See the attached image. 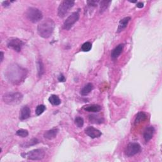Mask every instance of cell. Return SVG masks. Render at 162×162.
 Segmentation results:
<instances>
[{"mask_svg": "<svg viewBox=\"0 0 162 162\" xmlns=\"http://www.w3.org/2000/svg\"><path fill=\"white\" fill-rule=\"evenodd\" d=\"M30 109L28 107H27V106L23 107L20 110V119L21 120H26L30 117Z\"/></svg>", "mask_w": 162, "mask_h": 162, "instance_id": "13", "label": "cell"}, {"mask_svg": "<svg viewBox=\"0 0 162 162\" xmlns=\"http://www.w3.org/2000/svg\"><path fill=\"white\" fill-rule=\"evenodd\" d=\"M75 124L79 128L83 127L84 126V119L80 117H76L75 119Z\"/></svg>", "mask_w": 162, "mask_h": 162, "instance_id": "26", "label": "cell"}, {"mask_svg": "<svg viewBox=\"0 0 162 162\" xmlns=\"http://www.w3.org/2000/svg\"><path fill=\"white\" fill-rule=\"evenodd\" d=\"M92 48V44L90 42H86L82 45L81 49L84 52H88Z\"/></svg>", "mask_w": 162, "mask_h": 162, "instance_id": "23", "label": "cell"}, {"mask_svg": "<svg viewBox=\"0 0 162 162\" xmlns=\"http://www.w3.org/2000/svg\"><path fill=\"white\" fill-rule=\"evenodd\" d=\"M111 1H101L100 2V12L103 13L108 8L110 4L111 3Z\"/></svg>", "mask_w": 162, "mask_h": 162, "instance_id": "22", "label": "cell"}, {"mask_svg": "<svg viewBox=\"0 0 162 162\" xmlns=\"http://www.w3.org/2000/svg\"><path fill=\"white\" fill-rule=\"evenodd\" d=\"M147 115L144 112H139L138 114H137L136 117V119L134 120V125H138L139 123L142 122V121H144L146 119Z\"/></svg>", "mask_w": 162, "mask_h": 162, "instance_id": "19", "label": "cell"}, {"mask_svg": "<svg viewBox=\"0 0 162 162\" xmlns=\"http://www.w3.org/2000/svg\"><path fill=\"white\" fill-rule=\"evenodd\" d=\"M79 18V11H75L68 17L64 23V29L65 30H69L72 28L73 25L76 23Z\"/></svg>", "mask_w": 162, "mask_h": 162, "instance_id": "7", "label": "cell"}, {"mask_svg": "<svg viewBox=\"0 0 162 162\" xmlns=\"http://www.w3.org/2000/svg\"><path fill=\"white\" fill-rule=\"evenodd\" d=\"M0 57H1V60H0V61H1V63H2L3 60V58H4V53H3V52L1 51V53H0Z\"/></svg>", "mask_w": 162, "mask_h": 162, "instance_id": "32", "label": "cell"}, {"mask_svg": "<svg viewBox=\"0 0 162 162\" xmlns=\"http://www.w3.org/2000/svg\"><path fill=\"white\" fill-rule=\"evenodd\" d=\"M16 134L18 136L22 137V138H26V137L28 136L29 132H28L27 130L21 129H19V130H17V132H16Z\"/></svg>", "mask_w": 162, "mask_h": 162, "instance_id": "24", "label": "cell"}, {"mask_svg": "<svg viewBox=\"0 0 162 162\" xmlns=\"http://www.w3.org/2000/svg\"><path fill=\"white\" fill-rule=\"evenodd\" d=\"M59 129L58 128H53L50 130H48L45 134H44V137L45 138L51 140L54 138H55L57 137V134H58Z\"/></svg>", "mask_w": 162, "mask_h": 162, "instance_id": "12", "label": "cell"}, {"mask_svg": "<svg viewBox=\"0 0 162 162\" xmlns=\"http://www.w3.org/2000/svg\"><path fill=\"white\" fill-rule=\"evenodd\" d=\"M23 158H27L31 160H40L45 158V152L42 149H36L29 151L27 153L22 154Z\"/></svg>", "mask_w": 162, "mask_h": 162, "instance_id": "6", "label": "cell"}, {"mask_svg": "<svg viewBox=\"0 0 162 162\" xmlns=\"http://www.w3.org/2000/svg\"><path fill=\"white\" fill-rule=\"evenodd\" d=\"M85 133L92 139L98 138L102 135V133L100 130H99L98 129L91 126L87 127L85 129Z\"/></svg>", "mask_w": 162, "mask_h": 162, "instance_id": "10", "label": "cell"}, {"mask_svg": "<svg viewBox=\"0 0 162 162\" xmlns=\"http://www.w3.org/2000/svg\"><path fill=\"white\" fill-rule=\"evenodd\" d=\"M38 143H39V140L38 139H36V138H33V139H30L29 141L24 142L23 144H22L21 146L23 148H29L30 146H34V145H36L37 144H38Z\"/></svg>", "mask_w": 162, "mask_h": 162, "instance_id": "21", "label": "cell"}, {"mask_svg": "<svg viewBox=\"0 0 162 162\" xmlns=\"http://www.w3.org/2000/svg\"><path fill=\"white\" fill-rule=\"evenodd\" d=\"M75 2L71 0H65L62 2L58 8V15L60 18H64L68 12L73 7Z\"/></svg>", "mask_w": 162, "mask_h": 162, "instance_id": "5", "label": "cell"}, {"mask_svg": "<svg viewBox=\"0 0 162 162\" xmlns=\"http://www.w3.org/2000/svg\"><path fill=\"white\" fill-rule=\"evenodd\" d=\"M23 95L20 92H8L4 95L3 100L8 105H16L22 102Z\"/></svg>", "mask_w": 162, "mask_h": 162, "instance_id": "3", "label": "cell"}, {"mask_svg": "<svg viewBox=\"0 0 162 162\" xmlns=\"http://www.w3.org/2000/svg\"><path fill=\"white\" fill-rule=\"evenodd\" d=\"M26 16L27 19L33 23H37L41 21L43 17L41 11L36 8H28L26 13Z\"/></svg>", "mask_w": 162, "mask_h": 162, "instance_id": "4", "label": "cell"}, {"mask_svg": "<svg viewBox=\"0 0 162 162\" xmlns=\"http://www.w3.org/2000/svg\"><path fill=\"white\" fill-rule=\"evenodd\" d=\"M93 85L91 83H88L87 84L84 88L81 89L80 91V95L82 96H86L92 91L93 89Z\"/></svg>", "mask_w": 162, "mask_h": 162, "instance_id": "18", "label": "cell"}, {"mask_svg": "<svg viewBox=\"0 0 162 162\" xmlns=\"http://www.w3.org/2000/svg\"><path fill=\"white\" fill-rule=\"evenodd\" d=\"M48 100L52 105L53 106H58L61 104V100L59 98V97L57 95H53L50 96V97L49 98Z\"/></svg>", "mask_w": 162, "mask_h": 162, "instance_id": "20", "label": "cell"}, {"mask_svg": "<svg viewBox=\"0 0 162 162\" xmlns=\"http://www.w3.org/2000/svg\"><path fill=\"white\" fill-rule=\"evenodd\" d=\"M27 71L25 68L17 64L11 65L6 71V77L8 80L14 84H18L23 82L26 78Z\"/></svg>", "mask_w": 162, "mask_h": 162, "instance_id": "1", "label": "cell"}, {"mask_svg": "<svg viewBox=\"0 0 162 162\" xmlns=\"http://www.w3.org/2000/svg\"><path fill=\"white\" fill-rule=\"evenodd\" d=\"M89 120L92 123L100 124L104 122V118L99 115H91L89 116Z\"/></svg>", "mask_w": 162, "mask_h": 162, "instance_id": "16", "label": "cell"}, {"mask_svg": "<svg viewBox=\"0 0 162 162\" xmlns=\"http://www.w3.org/2000/svg\"><path fill=\"white\" fill-rule=\"evenodd\" d=\"M98 2V1H89L88 2V3L89 6H91V7H97V3Z\"/></svg>", "mask_w": 162, "mask_h": 162, "instance_id": "28", "label": "cell"}, {"mask_svg": "<svg viewBox=\"0 0 162 162\" xmlns=\"http://www.w3.org/2000/svg\"><path fill=\"white\" fill-rule=\"evenodd\" d=\"M55 23L51 18H46L42 20L37 26V33L42 37L47 39L50 37L54 31Z\"/></svg>", "mask_w": 162, "mask_h": 162, "instance_id": "2", "label": "cell"}, {"mask_svg": "<svg viewBox=\"0 0 162 162\" xmlns=\"http://www.w3.org/2000/svg\"><path fill=\"white\" fill-rule=\"evenodd\" d=\"M130 20V17H125V18H123V19H122L119 22V25H118L117 33H119L125 29L127 27L128 23L129 22Z\"/></svg>", "mask_w": 162, "mask_h": 162, "instance_id": "15", "label": "cell"}, {"mask_svg": "<svg viewBox=\"0 0 162 162\" xmlns=\"http://www.w3.org/2000/svg\"><path fill=\"white\" fill-rule=\"evenodd\" d=\"M136 7L139 8H143V7H144V4H143V3H142V2H139V3H137Z\"/></svg>", "mask_w": 162, "mask_h": 162, "instance_id": "31", "label": "cell"}, {"mask_svg": "<svg viewBox=\"0 0 162 162\" xmlns=\"http://www.w3.org/2000/svg\"><path fill=\"white\" fill-rule=\"evenodd\" d=\"M13 2H8V1H5L2 3V5L4 7H8L10 5V3Z\"/></svg>", "mask_w": 162, "mask_h": 162, "instance_id": "30", "label": "cell"}, {"mask_svg": "<svg viewBox=\"0 0 162 162\" xmlns=\"http://www.w3.org/2000/svg\"><path fill=\"white\" fill-rule=\"evenodd\" d=\"M84 110L88 112H93V113H97L101 110V106L98 104H91L86 106L84 108Z\"/></svg>", "mask_w": 162, "mask_h": 162, "instance_id": "17", "label": "cell"}, {"mask_svg": "<svg viewBox=\"0 0 162 162\" xmlns=\"http://www.w3.org/2000/svg\"><path fill=\"white\" fill-rule=\"evenodd\" d=\"M58 80L60 81V82L64 83V82H65V76H64L63 74L61 73L60 75V76H58Z\"/></svg>", "mask_w": 162, "mask_h": 162, "instance_id": "29", "label": "cell"}, {"mask_svg": "<svg viewBox=\"0 0 162 162\" xmlns=\"http://www.w3.org/2000/svg\"><path fill=\"white\" fill-rule=\"evenodd\" d=\"M123 48V45L122 44L116 46L113 49V50H112V52L111 53V58L113 59L117 58L120 55V54L122 53Z\"/></svg>", "mask_w": 162, "mask_h": 162, "instance_id": "14", "label": "cell"}, {"mask_svg": "<svg viewBox=\"0 0 162 162\" xmlns=\"http://www.w3.org/2000/svg\"><path fill=\"white\" fill-rule=\"evenodd\" d=\"M24 45V42L18 38H10L8 40L7 46L8 48L13 49L14 50L19 52L21 51L22 48Z\"/></svg>", "mask_w": 162, "mask_h": 162, "instance_id": "9", "label": "cell"}, {"mask_svg": "<svg viewBox=\"0 0 162 162\" xmlns=\"http://www.w3.org/2000/svg\"><path fill=\"white\" fill-rule=\"evenodd\" d=\"M46 110V107L43 104L38 105L36 109V114L37 116L41 115Z\"/></svg>", "mask_w": 162, "mask_h": 162, "instance_id": "25", "label": "cell"}, {"mask_svg": "<svg viewBox=\"0 0 162 162\" xmlns=\"http://www.w3.org/2000/svg\"><path fill=\"white\" fill-rule=\"evenodd\" d=\"M154 133V127L149 126L147 127L144 131V134H143V138H144L145 141L146 142L150 141L153 138Z\"/></svg>", "mask_w": 162, "mask_h": 162, "instance_id": "11", "label": "cell"}, {"mask_svg": "<svg viewBox=\"0 0 162 162\" xmlns=\"http://www.w3.org/2000/svg\"><path fill=\"white\" fill-rule=\"evenodd\" d=\"M38 73H39V76L41 77V76L42 75V73H44V67H43L42 63L41 61H39L38 63Z\"/></svg>", "mask_w": 162, "mask_h": 162, "instance_id": "27", "label": "cell"}, {"mask_svg": "<svg viewBox=\"0 0 162 162\" xmlns=\"http://www.w3.org/2000/svg\"><path fill=\"white\" fill-rule=\"evenodd\" d=\"M141 150V146L136 142H130L127 145L125 153L126 156L129 157H133V156L136 155V154L139 153Z\"/></svg>", "mask_w": 162, "mask_h": 162, "instance_id": "8", "label": "cell"}]
</instances>
